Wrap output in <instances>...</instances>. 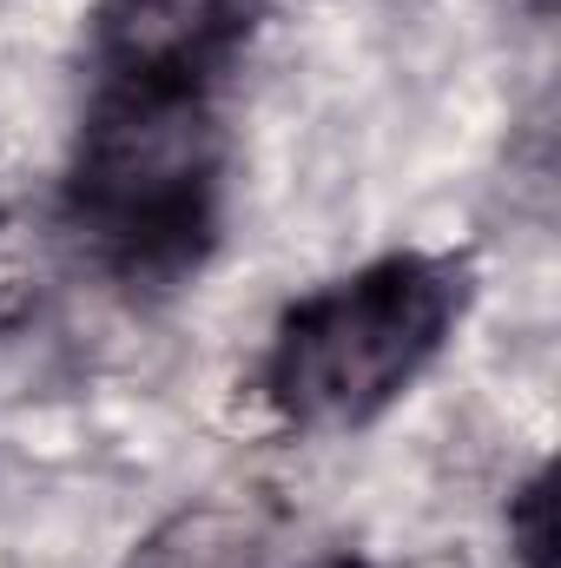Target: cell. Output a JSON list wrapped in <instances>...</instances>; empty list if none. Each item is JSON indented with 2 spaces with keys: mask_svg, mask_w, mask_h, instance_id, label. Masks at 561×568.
Masks as SVG:
<instances>
[{
  "mask_svg": "<svg viewBox=\"0 0 561 568\" xmlns=\"http://www.w3.org/2000/svg\"><path fill=\"white\" fill-rule=\"evenodd\" d=\"M476 304V258L456 245H390L284 304L252 357V404L290 436L384 424L449 357Z\"/></svg>",
  "mask_w": 561,
  "mask_h": 568,
  "instance_id": "7a4b0ae2",
  "label": "cell"
},
{
  "mask_svg": "<svg viewBox=\"0 0 561 568\" xmlns=\"http://www.w3.org/2000/svg\"><path fill=\"white\" fill-rule=\"evenodd\" d=\"M232 133L218 93L86 87L60 165V225L100 278L165 297L225 245Z\"/></svg>",
  "mask_w": 561,
  "mask_h": 568,
  "instance_id": "6da1fadb",
  "label": "cell"
},
{
  "mask_svg": "<svg viewBox=\"0 0 561 568\" xmlns=\"http://www.w3.org/2000/svg\"><path fill=\"white\" fill-rule=\"evenodd\" d=\"M310 568H364L357 556H324V562H310Z\"/></svg>",
  "mask_w": 561,
  "mask_h": 568,
  "instance_id": "8992f818",
  "label": "cell"
},
{
  "mask_svg": "<svg viewBox=\"0 0 561 568\" xmlns=\"http://www.w3.org/2000/svg\"><path fill=\"white\" fill-rule=\"evenodd\" d=\"M265 20L272 0H93L86 87H159L225 100Z\"/></svg>",
  "mask_w": 561,
  "mask_h": 568,
  "instance_id": "3957f363",
  "label": "cell"
},
{
  "mask_svg": "<svg viewBox=\"0 0 561 568\" xmlns=\"http://www.w3.org/2000/svg\"><path fill=\"white\" fill-rule=\"evenodd\" d=\"M278 562V509L265 496L212 489L165 509L120 568H272Z\"/></svg>",
  "mask_w": 561,
  "mask_h": 568,
  "instance_id": "277c9868",
  "label": "cell"
},
{
  "mask_svg": "<svg viewBox=\"0 0 561 568\" xmlns=\"http://www.w3.org/2000/svg\"><path fill=\"white\" fill-rule=\"evenodd\" d=\"M509 556L522 568H549V469L509 496Z\"/></svg>",
  "mask_w": 561,
  "mask_h": 568,
  "instance_id": "5b68a950",
  "label": "cell"
}]
</instances>
